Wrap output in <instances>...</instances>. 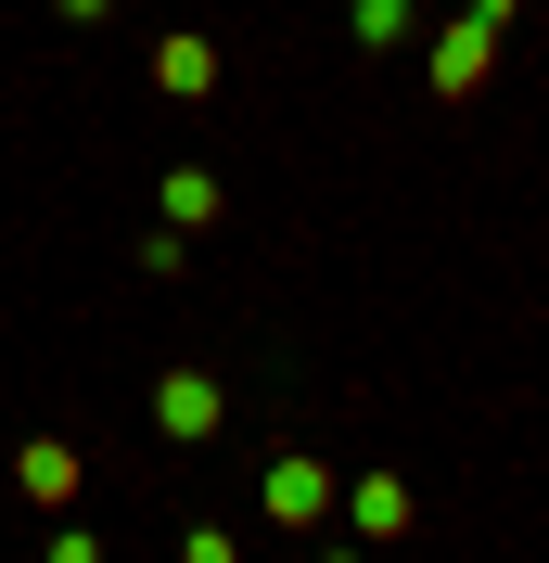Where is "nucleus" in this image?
<instances>
[{"instance_id":"1","label":"nucleus","mask_w":549,"mask_h":563,"mask_svg":"<svg viewBox=\"0 0 549 563\" xmlns=\"http://www.w3.org/2000/svg\"><path fill=\"white\" fill-rule=\"evenodd\" d=\"M154 422H167V435H217V385L167 372V385H154Z\"/></svg>"},{"instance_id":"2","label":"nucleus","mask_w":549,"mask_h":563,"mask_svg":"<svg viewBox=\"0 0 549 563\" xmlns=\"http://www.w3.org/2000/svg\"><path fill=\"white\" fill-rule=\"evenodd\" d=\"M345 38H358V52H396V38H422V0H358Z\"/></svg>"},{"instance_id":"3","label":"nucleus","mask_w":549,"mask_h":563,"mask_svg":"<svg viewBox=\"0 0 549 563\" xmlns=\"http://www.w3.org/2000/svg\"><path fill=\"white\" fill-rule=\"evenodd\" d=\"M320 499H333L320 461H281V474H269V512H294V526H320Z\"/></svg>"},{"instance_id":"4","label":"nucleus","mask_w":549,"mask_h":563,"mask_svg":"<svg viewBox=\"0 0 549 563\" xmlns=\"http://www.w3.org/2000/svg\"><path fill=\"white\" fill-rule=\"evenodd\" d=\"M65 13H103V0H65Z\"/></svg>"}]
</instances>
